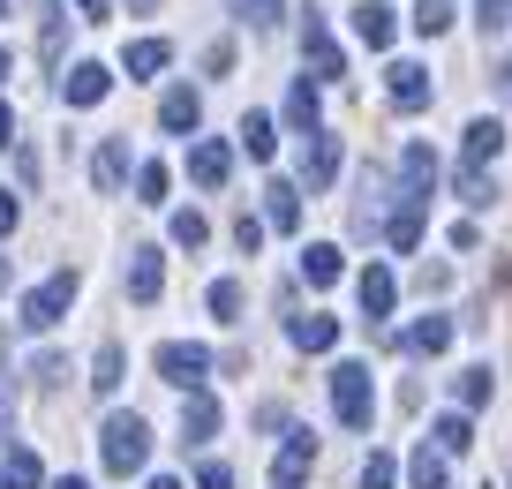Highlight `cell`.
Returning a JSON list of instances; mask_svg holds the SVG:
<instances>
[{"mask_svg":"<svg viewBox=\"0 0 512 489\" xmlns=\"http://www.w3.org/2000/svg\"><path fill=\"white\" fill-rule=\"evenodd\" d=\"M98 459H106V474H144V459H151L144 414H106V429H98Z\"/></svg>","mask_w":512,"mask_h":489,"instance_id":"cell-1","label":"cell"},{"mask_svg":"<svg viewBox=\"0 0 512 489\" xmlns=\"http://www.w3.org/2000/svg\"><path fill=\"white\" fill-rule=\"evenodd\" d=\"M332 407H339V422H347V429H369V422H377V384H369L362 362H339V369H332Z\"/></svg>","mask_w":512,"mask_h":489,"instance_id":"cell-2","label":"cell"},{"mask_svg":"<svg viewBox=\"0 0 512 489\" xmlns=\"http://www.w3.org/2000/svg\"><path fill=\"white\" fill-rule=\"evenodd\" d=\"M76 271H53V279L46 286H31V294H23V316H16V324H23V332H53V324H61V316H68V301H76Z\"/></svg>","mask_w":512,"mask_h":489,"instance_id":"cell-3","label":"cell"},{"mask_svg":"<svg viewBox=\"0 0 512 489\" xmlns=\"http://www.w3.org/2000/svg\"><path fill=\"white\" fill-rule=\"evenodd\" d=\"M159 377H166V384H181V392H204L211 354H204V347H189V339H166V347H159Z\"/></svg>","mask_w":512,"mask_h":489,"instance_id":"cell-4","label":"cell"},{"mask_svg":"<svg viewBox=\"0 0 512 489\" xmlns=\"http://www.w3.org/2000/svg\"><path fill=\"white\" fill-rule=\"evenodd\" d=\"M302 53H309V68H317V83H339V76H347V53L332 46V31H324L317 8L302 16Z\"/></svg>","mask_w":512,"mask_h":489,"instance_id":"cell-5","label":"cell"},{"mask_svg":"<svg viewBox=\"0 0 512 489\" xmlns=\"http://www.w3.org/2000/svg\"><path fill=\"white\" fill-rule=\"evenodd\" d=\"M384 91H392L400 113H422V106H430V68H422V61H392V68H384Z\"/></svg>","mask_w":512,"mask_h":489,"instance_id":"cell-6","label":"cell"},{"mask_svg":"<svg viewBox=\"0 0 512 489\" xmlns=\"http://www.w3.org/2000/svg\"><path fill=\"white\" fill-rule=\"evenodd\" d=\"M309 467H317V437H309V429H294L287 452L272 459V489H302V482H309Z\"/></svg>","mask_w":512,"mask_h":489,"instance_id":"cell-7","label":"cell"},{"mask_svg":"<svg viewBox=\"0 0 512 489\" xmlns=\"http://www.w3.org/2000/svg\"><path fill=\"white\" fill-rule=\"evenodd\" d=\"M106 91H113V68H106V61H76V68L61 76V98H68V106H98Z\"/></svg>","mask_w":512,"mask_h":489,"instance_id":"cell-8","label":"cell"},{"mask_svg":"<svg viewBox=\"0 0 512 489\" xmlns=\"http://www.w3.org/2000/svg\"><path fill=\"white\" fill-rule=\"evenodd\" d=\"M332 174H339V136L309 128V143H302V181H309V189H332Z\"/></svg>","mask_w":512,"mask_h":489,"instance_id":"cell-9","label":"cell"},{"mask_svg":"<svg viewBox=\"0 0 512 489\" xmlns=\"http://www.w3.org/2000/svg\"><path fill=\"white\" fill-rule=\"evenodd\" d=\"M354 301H362V316H369V324H384V316H392V301H400L392 271H384V264H369L362 279H354Z\"/></svg>","mask_w":512,"mask_h":489,"instance_id":"cell-10","label":"cell"},{"mask_svg":"<svg viewBox=\"0 0 512 489\" xmlns=\"http://www.w3.org/2000/svg\"><path fill=\"white\" fill-rule=\"evenodd\" d=\"M287 339L302 354H332V339H339V316H324V309H309V316H287Z\"/></svg>","mask_w":512,"mask_h":489,"instance_id":"cell-11","label":"cell"},{"mask_svg":"<svg viewBox=\"0 0 512 489\" xmlns=\"http://www.w3.org/2000/svg\"><path fill=\"white\" fill-rule=\"evenodd\" d=\"M196 121H204V98H196L189 83H174V91L159 98V128H166V136H189Z\"/></svg>","mask_w":512,"mask_h":489,"instance_id":"cell-12","label":"cell"},{"mask_svg":"<svg viewBox=\"0 0 512 489\" xmlns=\"http://www.w3.org/2000/svg\"><path fill=\"white\" fill-rule=\"evenodd\" d=\"M226 174H234V151H226V143H196L189 151V181L196 189H226Z\"/></svg>","mask_w":512,"mask_h":489,"instance_id":"cell-13","label":"cell"},{"mask_svg":"<svg viewBox=\"0 0 512 489\" xmlns=\"http://www.w3.org/2000/svg\"><path fill=\"white\" fill-rule=\"evenodd\" d=\"M159 286H166L159 249H128V301H159Z\"/></svg>","mask_w":512,"mask_h":489,"instance_id":"cell-14","label":"cell"},{"mask_svg":"<svg viewBox=\"0 0 512 489\" xmlns=\"http://www.w3.org/2000/svg\"><path fill=\"white\" fill-rule=\"evenodd\" d=\"M400 347H407V354H445V347H452V316H437V309L415 316V324L400 332Z\"/></svg>","mask_w":512,"mask_h":489,"instance_id":"cell-15","label":"cell"},{"mask_svg":"<svg viewBox=\"0 0 512 489\" xmlns=\"http://www.w3.org/2000/svg\"><path fill=\"white\" fill-rule=\"evenodd\" d=\"M211 437H219V399L189 392V407H181V444H211Z\"/></svg>","mask_w":512,"mask_h":489,"instance_id":"cell-16","label":"cell"},{"mask_svg":"<svg viewBox=\"0 0 512 489\" xmlns=\"http://www.w3.org/2000/svg\"><path fill=\"white\" fill-rule=\"evenodd\" d=\"M392 31H400V23H392V8H384V0H362V8H354V38H362L369 53L392 46Z\"/></svg>","mask_w":512,"mask_h":489,"instance_id":"cell-17","label":"cell"},{"mask_svg":"<svg viewBox=\"0 0 512 489\" xmlns=\"http://www.w3.org/2000/svg\"><path fill=\"white\" fill-rule=\"evenodd\" d=\"M91 181H98V196H113V189L128 181V143H121V136H106V143H98V158H91Z\"/></svg>","mask_w":512,"mask_h":489,"instance_id":"cell-18","label":"cell"},{"mask_svg":"<svg viewBox=\"0 0 512 489\" xmlns=\"http://www.w3.org/2000/svg\"><path fill=\"white\" fill-rule=\"evenodd\" d=\"M497 151H505V128H497L490 113H482V121H467V158H460V166H475V174H482Z\"/></svg>","mask_w":512,"mask_h":489,"instance_id":"cell-19","label":"cell"},{"mask_svg":"<svg viewBox=\"0 0 512 489\" xmlns=\"http://www.w3.org/2000/svg\"><path fill=\"white\" fill-rule=\"evenodd\" d=\"M422 211H430V196H400V211H392L384 241H392V249H415V241H422Z\"/></svg>","mask_w":512,"mask_h":489,"instance_id":"cell-20","label":"cell"},{"mask_svg":"<svg viewBox=\"0 0 512 489\" xmlns=\"http://www.w3.org/2000/svg\"><path fill=\"white\" fill-rule=\"evenodd\" d=\"M264 219H272L279 234H294V226H302V189H294V181H272V189H264Z\"/></svg>","mask_w":512,"mask_h":489,"instance_id":"cell-21","label":"cell"},{"mask_svg":"<svg viewBox=\"0 0 512 489\" xmlns=\"http://www.w3.org/2000/svg\"><path fill=\"white\" fill-rule=\"evenodd\" d=\"M166 61H174V46H166V38H136V46L121 53V68H128V76H159Z\"/></svg>","mask_w":512,"mask_h":489,"instance_id":"cell-22","label":"cell"},{"mask_svg":"<svg viewBox=\"0 0 512 489\" xmlns=\"http://www.w3.org/2000/svg\"><path fill=\"white\" fill-rule=\"evenodd\" d=\"M91 392H98V399L121 392V339H106V347L91 354Z\"/></svg>","mask_w":512,"mask_h":489,"instance_id":"cell-23","label":"cell"},{"mask_svg":"<svg viewBox=\"0 0 512 489\" xmlns=\"http://www.w3.org/2000/svg\"><path fill=\"white\" fill-rule=\"evenodd\" d=\"M407 489H452V474H445V452H430V444H422V452L407 459Z\"/></svg>","mask_w":512,"mask_h":489,"instance_id":"cell-24","label":"cell"},{"mask_svg":"<svg viewBox=\"0 0 512 489\" xmlns=\"http://www.w3.org/2000/svg\"><path fill=\"white\" fill-rule=\"evenodd\" d=\"M38 482H46L38 452H23V444H16V452H8V467H0V489H38Z\"/></svg>","mask_w":512,"mask_h":489,"instance_id":"cell-25","label":"cell"},{"mask_svg":"<svg viewBox=\"0 0 512 489\" xmlns=\"http://www.w3.org/2000/svg\"><path fill=\"white\" fill-rule=\"evenodd\" d=\"M302 279L309 286H332L339 279V249H332V241H309V249H302Z\"/></svg>","mask_w":512,"mask_h":489,"instance_id":"cell-26","label":"cell"},{"mask_svg":"<svg viewBox=\"0 0 512 489\" xmlns=\"http://www.w3.org/2000/svg\"><path fill=\"white\" fill-rule=\"evenodd\" d=\"M241 151H249V158H272V151H279L272 113H249V121H241Z\"/></svg>","mask_w":512,"mask_h":489,"instance_id":"cell-27","label":"cell"},{"mask_svg":"<svg viewBox=\"0 0 512 489\" xmlns=\"http://www.w3.org/2000/svg\"><path fill=\"white\" fill-rule=\"evenodd\" d=\"M287 121L302 128V136H309V128H317V83H309V76H302V83H294V91H287Z\"/></svg>","mask_w":512,"mask_h":489,"instance_id":"cell-28","label":"cell"},{"mask_svg":"<svg viewBox=\"0 0 512 489\" xmlns=\"http://www.w3.org/2000/svg\"><path fill=\"white\" fill-rule=\"evenodd\" d=\"M430 437H437V452L452 459V452H467V444H475V429H467V414H445V422H437Z\"/></svg>","mask_w":512,"mask_h":489,"instance_id":"cell-29","label":"cell"},{"mask_svg":"<svg viewBox=\"0 0 512 489\" xmlns=\"http://www.w3.org/2000/svg\"><path fill=\"white\" fill-rule=\"evenodd\" d=\"M166 234H174L181 249H204V241H211V226H204V211H174V226H166Z\"/></svg>","mask_w":512,"mask_h":489,"instance_id":"cell-30","label":"cell"},{"mask_svg":"<svg viewBox=\"0 0 512 489\" xmlns=\"http://www.w3.org/2000/svg\"><path fill=\"white\" fill-rule=\"evenodd\" d=\"M415 31H422V38L452 31V0H415Z\"/></svg>","mask_w":512,"mask_h":489,"instance_id":"cell-31","label":"cell"},{"mask_svg":"<svg viewBox=\"0 0 512 489\" xmlns=\"http://www.w3.org/2000/svg\"><path fill=\"white\" fill-rule=\"evenodd\" d=\"M211 316H219V324H241V286L234 279H211Z\"/></svg>","mask_w":512,"mask_h":489,"instance_id":"cell-32","label":"cell"},{"mask_svg":"<svg viewBox=\"0 0 512 489\" xmlns=\"http://www.w3.org/2000/svg\"><path fill=\"white\" fill-rule=\"evenodd\" d=\"M452 392H460V407H490V369H460Z\"/></svg>","mask_w":512,"mask_h":489,"instance_id":"cell-33","label":"cell"},{"mask_svg":"<svg viewBox=\"0 0 512 489\" xmlns=\"http://www.w3.org/2000/svg\"><path fill=\"white\" fill-rule=\"evenodd\" d=\"M166 181H174V174H166L159 158H151L144 174H136V204H166Z\"/></svg>","mask_w":512,"mask_h":489,"instance_id":"cell-34","label":"cell"},{"mask_svg":"<svg viewBox=\"0 0 512 489\" xmlns=\"http://www.w3.org/2000/svg\"><path fill=\"white\" fill-rule=\"evenodd\" d=\"M31 377H38V392H61V384H68V362H61V354H38Z\"/></svg>","mask_w":512,"mask_h":489,"instance_id":"cell-35","label":"cell"},{"mask_svg":"<svg viewBox=\"0 0 512 489\" xmlns=\"http://www.w3.org/2000/svg\"><path fill=\"white\" fill-rule=\"evenodd\" d=\"M392 474H400V467H392V452H369L362 459V489H392Z\"/></svg>","mask_w":512,"mask_h":489,"instance_id":"cell-36","label":"cell"},{"mask_svg":"<svg viewBox=\"0 0 512 489\" xmlns=\"http://www.w3.org/2000/svg\"><path fill=\"white\" fill-rule=\"evenodd\" d=\"M234 16H241V23H256V31H264V23H279V0H234Z\"/></svg>","mask_w":512,"mask_h":489,"instance_id":"cell-37","label":"cell"},{"mask_svg":"<svg viewBox=\"0 0 512 489\" xmlns=\"http://www.w3.org/2000/svg\"><path fill=\"white\" fill-rule=\"evenodd\" d=\"M475 16H482V31H505V23H512V0H475Z\"/></svg>","mask_w":512,"mask_h":489,"instance_id":"cell-38","label":"cell"},{"mask_svg":"<svg viewBox=\"0 0 512 489\" xmlns=\"http://www.w3.org/2000/svg\"><path fill=\"white\" fill-rule=\"evenodd\" d=\"M234 241L256 256V241H264V219H249V211H241V219H234Z\"/></svg>","mask_w":512,"mask_h":489,"instance_id":"cell-39","label":"cell"},{"mask_svg":"<svg viewBox=\"0 0 512 489\" xmlns=\"http://www.w3.org/2000/svg\"><path fill=\"white\" fill-rule=\"evenodd\" d=\"M196 489H234V467H219V459H211V467L196 474Z\"/></svg>","mask_w":512,"mask_h":489,"instance_id":"cell-40","label":"cell"},{"mask_svg":"<svg viewBox=\"0 0 512 489\" xmlns=\"http://www.w3.org/2000/svg\"><path fill=\"white\" fill-rule=\"evenodd\" d=\"M16 219H23V204H16V196H8V189H0V241L16 234Z\"/></svg>","mask_w":512,"mask_h":489,"instance_id":"cell-41","label":"cell"},{"mask_svg":"<svg viewBox=\"0 0 512 489\" xmlns=\"http://www.w3.org/2000/svg\"><path fill=\"white\" fill-rule=\"evenodd\" d=\"M8 143H16V113L0 106V151H8Z\"/></svg>","mask_w":512,"mask_h":489,"instance_id":"cell-42","label":"cell"},{"mask_svg":"<svg viewBox=\"0 0 512 489\" xmlns=\"http://www.w3.org/2000/svg\"><path fill=\"white\" fill-rule=\"evenodd\" d=\"M497 98H512V61H497Z\"/></svg>","mask_w":512,"mask_h":489,"instance_id":"cell-43","label":"cell"},{"mask_svg":"<svg viewBox=\"0 0 512 489\" xmlns=\"http://www.w3.org/2000/svg\"><path fill=\"white\" fill-rule=\"evenodd\" d=\"M76 8H83V16H91V23H98V16H106V0H76Z\"/></svg>","mask_w":512,"mask_h":489,"instance_id":"cell-44","label":"cell"},{"mask_svg":"<svg viewBox=\"0 0 512 489\" xmlns=\"http://www.w3.org/2000/svg\"><path fill=\"white\" fill-rule=\"evenodd\" d=\"M144 489H181V482H174V474H151V482H144Z\"/></svg>","mask_w":512,"mask_h":489,"instance_id":"cell-45","label":"cell"},{"mask_svg":"<svg viewBox=\"0 0 512 489\" xmlns=\"http://www.w3.org/2000/svg\"><path fill=\"white\" fill-rule=\"evenodd\" d=\"M53 489H91V482H76V474H68V482H53Z\"/></svg>","mask_w":512,"mask_h":489,"instance_id":"cell-46","label":"cell"},{"mask_svg":"<svg viewBox=\"0 0 512 489\" xmlns=\"http://www.w3.org/2000/svg\"><path fill=\"white\" fill-rule=\"evenodd\" d=\"M0 294H8V264H0Z\"/></svg>","mask_w":512,"mask_h":489,"instance_id":"cell-47","label":"cell"},{"mask_svg":"<svg viewBox=\"0 0 512 489\" xmlns=\"http://www.w3.org/2000/svg\"><path fill=\"white\" fill-rule=\"evenodd\" d=\"M0 76H8V53H0Z\"/></svg>","mask_w":512,"mask_h":489,"instance_id":"cell-48","label":"cell"},{"mask_svg":"<svg viewBox=\"0 0 512 489\" xmlns=\"http://www.w3.org/2000/svg\"><path fill=\"white\" fill-rule=\"evenodd\" d=\"M0 16H8V0H0Z\"/></svg>","mask_w":512,"mask_h":489,"instance_id":"cell-49","label":"cell"}]
</instances>
